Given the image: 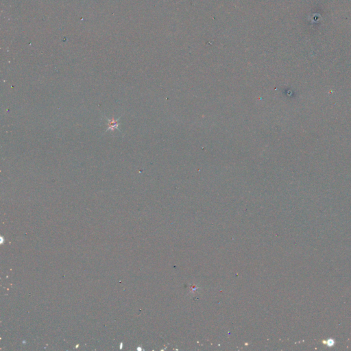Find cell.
Listing matches in <instances>:
<instances>
[{
  "instance_id": "obj_1",
  "label": "cell",
  "mask_w": 351,
  "mask_h": 351,
  "mask_svg": "<svg viewBox=\"0 0 351 351\" xmlns=\"http://www.w3.org/2000/svg\"><path fill=\"white\" fill-rule=\"evenodd\" d=\"M119 119H117V120H115V119H112V120H110V119H108V125H109V128H108V130H115V129H118V123L117 121L119 120Z\"/></svg>"
}]
</instances>
